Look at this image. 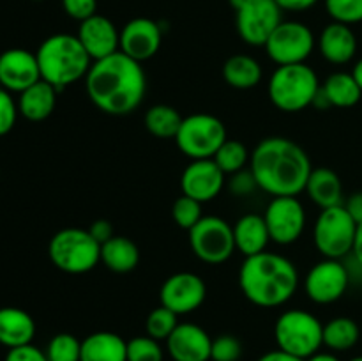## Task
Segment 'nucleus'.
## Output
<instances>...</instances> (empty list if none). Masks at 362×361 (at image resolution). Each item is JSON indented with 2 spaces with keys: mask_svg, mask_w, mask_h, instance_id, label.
Segmentation results:
<instances>
[{
  "mask_svg": "<svg viewBox=\"0 0 362 361\" xmlns=\"http://www.w3.org/2000/svg\"><path fill=\"white\" fill-rule=\"evenodd\" d=\"M274 340L279 350L308 360L324 345V324L311 311L286 310L276 321Z\"/></svg>",
  "mask_w": 362,
  "mask_h": 361,
  "instance_id": "obj_7",
  "label": "nucleus"
},
{
  "mask_svg": "<svg viewBox=\"0 0 362 361\" xmlns=\"http://www.w3.org/2000/svg\"><path fill=\"white\" fill-rule=\"evenodd\" d=\"M352 282L350 269L338 258H324L308 271L304 292L317 304H332L345 296Z\"/></svg>",
  "mask_w": 362,
  "mask_h": 361,
  "instance_id": "obj_12",
  "label": "nucleus"
},
{
  "mask_svg": "<svg viewBox=\"0 0 362 361\" xmlns=\"http://www.w3.org/2000/svg\"><path fill=\"white\" fill-rule=\"evenodd\" d=\"M232 227L235 248L244 257H251V255L262 253V251L267 250V244L271 243V236H269L264 214H255V212L244 214Z\"/></svg>",
  "mask_w": 362,
  "mask_h": 361,
  "instance_id": "obj_22",
  "label": "nucleus"
},
{
  "mask_svg": "<svg viewBox=\"0 0 362 361\" xmlns=\"http://www.w3.org/2000/svg\"><path fill=\"white\" fill-rule=\"evenodd\" d=\"M352 76L356 78L357 85H359L361 91H362V59H361V60H357L356 66H354V69H352Z\"/></svg>",
  "mask_w": 362,
  "mask_h": 361,
  "instance_id": "obj_49",
  "label": "nucleus"
},
{
  "mask_svg": "<svg viewBox=\"0 0 362 361\" xmlns=\"http://www.w3.org/2000/svg\"><path fill=\"white\" fill-rule=\"evenodd\" d=\"M350 361H362V356H356V357H352V360Z\"/></svg>",
  "mask_w": 362,
  "mask_h": 361,
  "instance_id": "obj_51",
  "label": "nucleus"
},
{
  "mask_svg": "<svg viewBox=\"0 0 362 361\" xmlns=\"http://www.w3.org/2000/svg\"><path fill=\"white\" fill-rule=\"evenodd\" d=\"M357 222L345 205L322 209L313 225V243L324 258H341L352 253L356 241Z\"/></svg>",
  "mask_w": 362,
  "mask_h": 361,
  "instance_id": "obj_9",
  "label": "nucleus"
},
{
  "mask_svg": "<svg viewBox=\"0 0 362 361\" xmlns=\"http://www.w3.org/2000/svg\"><path fill=\"white\" fill-rule=\"evenodd\" d=\"M207 297V285L197 273L180 271L168 276L159 290V301L177 315L197 311Z\"/></svg>",
  "mask_w": 362,
  "mask_h": 361,
  "instance_id": "obj_15",
  "label": "nucleus"
},
{
  "mask_svg": "<svg viewBox=\"0 0 362 361\" xmlns=\"http://www.w3.org/2000/svg\"><path fill=\"white\" fill-rule=\"evenodd\" d=\"M352 257L354 260H356V264L362 269V222L357 223V232H356V241H354Z\"/></svg>",
  "mask_w": 362,
  "mask_h": 361,
  "instance_id": "obj_47",
  "label": "nucleus"
},
{
  "mask_svg": "<svg viewBox=\"0 0 362 361\" xmlns=\"http://www.w3.org/2000/svg\"><path fill=\"white\" fill-rule=\"evenodd\" d=\"M299 271L290 258L267 250L244 258L239 271L244 297L260 308L288 303L299 289Z\"/></svg>",
  "mask_w": 362,
  "mask_h": 361,
  "instance_id": "obj_3",
  "label": "nucleus"
},
{
  "mask_svg": "<svg viewBox=\"0 0 362 361\" xmlns=\"http://www.w3.org/2000/svg\"><path fill=\"white\" fill-rule=\"evenodd\" d=\"M250 170L271 197H297L313 170L308 152L286 137H267L251 152Z\"/></svg>",
  "mask_w": 362,
  "mask_h": 361,
  "instance_id": "obj_2",
  "label": "nucleus"
},
{
  "mask_svg": "<svg viewBox=\"0 0 362 361\" xmlns=\"http://www.w3.org/2000/svg\"><path fill=\"white\" fill-rule=\"evenodd\" d=\"M52 264L67 275H83L101 262V244L90 232L78 227H67L53 234L48 244Z\"/></svg>",
  "mask_w": 362,
  "mask_h": 361,
  "instance_id": "obj_6",
  "label": "nucleus"
},
{
  "mask_svg": "<svg viewBox=\"0 0 362 361\" xmlns=\"http://www.w3.org/2000/svg\"><path fill=\"white\" fill-rule=\"evenodd\" d=\"M189 246L194 257L205 264L218 265L233 255V227L219 216H204L189 230Z\"/></svg>",
  "mask_w": 362,
  "mask_h": 361,
  "instance_id": "obj_10",
  "label": "nucleus"
},
{
  "mask_svg": "<svg viewBox=\"0 0 362 361\" xmlns=\"http://www.w3.org/2000/svg\"><path fill=\"white\" fill-rule=\"evenodd\" d=\"M281 13L274 0H247L235 11V27L240 39L250 46H265L283 21Z\"/></svg>",
  "mask_w": 362,
  "mask_h": 361,
  "instance_id": "obj_14",
  "label": "nucleus"
},
{
  "mask_svg": "<svg viewBox=\"0 0 362 361\" xmlns=\"http://www.w3.org/2000/svg\"><path fill=\"white\" fill-rule=\"evenodd\" d=\"M179 151L189 159H212L218 149L228 140L226 126L211 113H191L184 117L175 134Z\"/></svg>",
  "mask_w": 362,
  "mask_h": 361,
  "instance_id": "obj_8",
  "label": "nucleus"
},
{
  "mask_svg": "<svg viewBox=\"0 0 362 361\" xmlns=\"http://www.w3.org/2000/svg\"><path fill=\"white\" fill-rule=\"evenodd\" d=\"M163 357L161 343L148 335L134 336L127 342V361H163Z\"/></svg>",
  "mask_w": 362,
  "mask_h": 361,
  "instance_id": "obj_36",
  "label": "nucleus"
},
{
  "mask_svg": "<svg viewBox=\"0 0 362 361\" xmlns=\"http://www.w3.org/2000/svg\"><path fill=\"white\" fill-rule=\"evenodd\" d=\"M87 230L99 244L106 243V241L112 239V237L115 236V234H113V225L108 219H95V222H92V225L88 227Z\"/></svg>",
  "mask_w": 362,
  "mask_h": 361,
  "instance_id": "obj_43",
  "label": "nucleus"
},
{
  "mask_svg": "<svg viewBox=\"0 0 362 361\" xmlns=\"http://www.w3.org/2000/svg\"><path fill=\"white\" fill-rule=\"evenodd\" d=\"M172 218L177 223L179 229H184L189 232L202 218V204L194 198L187 197V195H180L172 205Z\"/></svg>",
  "mask_w": 362,
  "mask_h": 361,
  "instance_id": "obj_35",
  "label": "nucleus"
},
{
  "mask_svg": "<svg viewBox=\"0 0 362 361\" xmlns=\"http://www.w3.org/2000/svg\"><path fill=\"white\" fill-rule=\"evenodd\" d=\"M6 361H48V357H46L45 350L28 343V345L14 347V349L7 350Z\"/></svg>",
  "mask_w": 362,
  "mask_h": 361,
  "instance_id": "obj_42",
  "label": "nucleus"
},
{
  "mask_svg": "<svg viewBox=\"0 0 362 361\" xmlns=\"http://www.w3.org/2000/svg\"><path fill=\"white\" fill-rule=\"evenodd\" d=\"M212 159H214L216 165L221 168V172L225 173V176H233V173L246 168V165L251 159V154L243 142L230 140L228 138V140L218 149V152H216Z\"/></svg>",
  "mask_w": 362,
  "mask_h": 361,
  "instance_id": "obj_32",
  "label": "nucleus"
},
{
  "mask_svg": "<svg viewBox=\"0 0 362 361\" xmlns=\"http://www.w3.org/2000/svg\"><path fill=\"white\" fill-rule=\"evenodd\" d=\"M257 190H260V188H258V183L251 170H240V172L230 176L228 191L233 197H250Z\"/></svg>",
  "mask_w": 362,
  "mask_h": 361,
  "instance_id": "obj_40",
  "label": "nucleus"
},
{
  "mask_svg": "<svg viewBox=\"0 0 362 361\" xmlns=\"http://www.w3.org/2000/svg\"><path fill=\"white\" fill-rule=\"evenodd\" d=\"M269 59L278 66L304 64L317 48V38L300 21H281L265 42Z\"/></svg>",
  "mask_w": 362,
  "mask_h": 361,
  "instance_id": "obj_11",
  "label": "nucleus"
},
{
  "mask_svg": "<svg viewBox=\"0 0 362 361\" xmlns=\"http://www.w3.org/2000/svg\"><path fill=\"white\" fill-rule=\"evenodd\" d=\"M88 99L108 115H127L141 105L147 92V76L140 62L115 52L94 60L85 76Z\"/></svg>",
  "mask_w": 362,
  "mask_h": 361,
  "instance_id": "obj_1",
  "label": "nucleus"
},
{
  "mask_svg": "<svg viewBox=\"0 0 362 361\" xmlns=\"http://www.w3.org/2000/svg\"><path fill=\"white\" fill-rule=\"evenodd\" d=\"M45 353L48 361H80L81 340L71 333H59L49 340Z\"/></svg>",
  "mask_w": 362,
  "mask_h": 361,
  "instance_id": "obj_34",
  "label": "nucleus"
},
{
  "mask_svg": "<svg viewBox=\"0 0 362 361\" xmlns=\"http://www.w3.org/2000/svg\"><path fill=\"white\" fill-rule=\"evenodd\" d=\"M161 27L151 18H133L120 30V52L140 64L152 59L161 48Z\"/></svg>",
  "mask_w": 362,
  "mask_h": 361,
  "instance_id": "obj_17",
  "label": "nucleus"
},
{
  "mask_svg": "<svg viewBox=\"0 0 362 361\" xmlns=\"http://www.w3.org/2000/svg\"><path fill=\"white\" fill-rule=\"evenodd\" d=\"M41 80L35 53L23 48H11L0 53V87L9 92H23Z\"/></svg>",
  "mask_w": 362,
  "mask_h": 361,
  "instance_id": "obj_18",
  "label": "nucleus"
},
{
  "mask_svg": "<svg viewBox=\"0 0 362 361\" xmlns=\"http://www.w3.org/2000/svg\"><path fill=\"white\" fill-rule=\"evenodd\" d=\"M258 361H306V360H300V357L292 356V354L285 353V350H271V353H265L264 356L258 357Z\"/></svg>",
  "mask_w": 362,
  "mask_h": 361,
  "instance_id": "obj_46",
  "label": "nucleus"
},
{
  "mask_svg": "<svg viewBox=\"0 0 362 361\" xmlns=\"http://www.w3.org/2000/svg\"><path fill=\"white\" fill-rule=\"evenodd\" d=\"M57 94L59 91L48 81H35L34 85L20 92V98H18L20 115L32 122H41V120L48 119L57 106Z\"/></svg>",
  "mask_w": 362,
  "mask_h": 361,
  "instance_id": "obj_24",
  "label": "nucleus"
},
{
  "mask_svg": "<svg viewBox=\"0 0 362 361\" xmlns=\"http://www.w3.org/2000/svg\"><path fill=\"white\" fill-rule=\"evenodd\" d=\"M80 361H127V342L112 331H95L81 340Z\"/></svg>",
  "mask_w": 362,
  "mask_h": 361,
  "instance_id": "obj_26",
  "label": "nucleus"
},
{
  "mask_svg": "<svg viewBox=\"0 0 362 361\" xmlns=\"http://www.w3.org/2000/svg\"><path fill=\"white\" fill-rule=\"evenodd\" d=\"M62 7L69 18L83 21L98 14V0H62Z\"/></svg>",
  "mask_w": 362,
  "mask_h": 361,
  "instance_id": "obj_41",
  "label": "nucleus"
},
{
  "mask_svg": "<svg viewBox=\"0 0 362 361\" xmlns=\"http://www.w3.org/2000/svg\"><path fill=\"white\" fill-rule=\"evenodd\" d=\"M225 188V173L214 159H191L180 176L182 195L194 198L200 204L211 202Z\"/></svg>",
  "mask_w": 362,
  "mask_h": 361,
  "instance_id": "obj_16",
  "label": "nucleus"
},
{
  "mask_svg": "<svg viewBox=\"0 0 362 361\" xmlns=\"http://www.w3.org/2000/svg\"><path fill=\"white\" fill-rule=\"evenodd\" d=\"M264 219L272 243L288 246L299 241L306 229V209L297 197H272Z\"/></svg>",
  "mask_w": 362,
  "mask_h": 361,
  "instance_id": "obj_13",
  "label": "nucleus"
},
{
  "mask_svg": "<svg viewBox=\"0 0 362 361\" xmlns=\"http://www.w3.org/2000/svg\"><path fill=\"white\" fill-rule=\"evenodd\" d=\"M246 2H247V0H230V6L233 7V11H237L239 7H243Z\"/></svg>",
  "mask_w": 362,
  "mask_h": 361,
  "instance_id": "obj_50",
  "label": "nucleus"
},
{
  "mask_svg": "<svg viewBox=\"0 0 362 361\" xmlns=\"http://www.w3.org/2000/svg\"><path fill=\"white\" fill-rule=\"evenodd\" d=\"M35 336V322L30 314L16 306L0 308V343L7 349L28 345Z\"/></svg>",
  "mask_w": 362,
  "mask_h": 361,
  "instance_id": "obj_23",
  "label": "nucleus"
},
{
  "mask_svg": "<svg viewBox=\"0 0 362 361\" xmlns=\"http://www.w3.org/2000/svg\"><path fill=\"white\" fill-rule=\"evenodd\" d=\"M325 9L338 23L356 25L362 21V0H325Z\"/></svg>",
  "mask_w": 362,
  "mask_h": 361,
  "instance_id": "obj_37",
  "label": "nucleus"
},
{
  "mask_svg": "<svg viewBox=\"0 0 362 361\" xmlns=\"http://www.w3.org/2000/svg\"><path fill=\"white\" fill-rule=\"evenodd\" d=\"M76 35L92 62L113 55L120 50V30H117L115 23L103 14H94L80 21Z\"/></svg>",
  "mask_w": 362,
  "mask_h": 361,
  "instance_id": "obj_19",
  "label": "nucleus"
},
{
  "mask_svg": "<svg viewBox=\"0 0 362 361\" xmlns=\"http://www.w3.org/2000/svg\"><path fill=\"white\" fill-rule=\"evenodd\" d=\"M184 117L170 105H154L145 113V127L156 138H175Z\"/></svg>",
  "mask_w": 362,
  "mask_h": 361,
  "instance_id": "obj_31",
  "label": "nucleus"
},
{
  "mask_svg": "<svg viewBox=\"0 0 362 361\" xmlns=\"http://www.w3.org/2000/svg\"><path fill=\"white\" fill-rule=\"evenodd\" d=\"M243 357V343L233 335H219L212 340V361H239Z\"/></svg>",
  "mask_w": 362,
  "mask_h": 361,
  "instance_id": "obj_38",
  "label": "nucleus"
},
{
  "mask_svg": "<svg viewBox=\"0 0 362 361\" xmlns=\"http://www.w3.org/2000/svg\"><path fill=\"white\" fill-rule=\"evenodd\" d=\"M179 315L173 314L172 310H168V308H165L161 304V306L154 308V310L151 311V314L147 315V321H145V331H147V335L151 336V338L158 340V342H161V340H168V336L172 335L173 331H175V328L179 326Z\"/></svg>",
  "mask_w": 362,
  "mask_h": 361,
  "instance_id": "obj_33",
  "label": "nucleus"
},
{
  "mask_svg": "<svg viewBox=\"0 0 362 361\" xmlns=\"http://www.w3.org/2000/svg\"><path fill=\"white\" fill-rule=\"evenodd\" d=\"M306 361H341V360L332 353H320V350H318V353H315L313 356L308 357Z\"/></svg>",
  "mask_w": 362,
  "mask_h": 361,
  "instance_id": "obj_48",
  "label": "nucleus"
},
{
  "mask_svg": "<svg viewBox=\"0 0 362 361\" xmlns=\"http://www.w3.org/2000/svg\"><path fill=\"white\" fill-rule=\"evenodd\" d=\"M343 205H345L346 211L350 212V216H352L357 223L362 222V191H356V193L350 195Z\"/></svg>",
  "mask_w": 362,
  "mask_h": 361,
  "instance_id": "obj_45",
  "label": "nucleus"
},
{
  "mask_svg": "<svg viewBox=\"0 0 362 361\" xmlns=\"http://www.w3.org/2000/svg\"><path fill=\"white\" fill-rule=\"evenodd\" d=\"M320 87L318 74L304 62L276 67L269 78L267 92L276 108L285 113H297L313 106Z\"/></svg>",
  "mask_w": 362,
  "mask_h": 361,
  "instance_id": "obj_5",
  "label": "nucleus"
},
{
  "mask_svg": "<svg viewBox=\"0 0 362 361\" xmlns=\"http://www.w3.org/2000/svg\"><path fill=\"white\" fill-rule=\"evenodd\" d=\"M361 338V328L354 319L334 317L324 324V345L334 353L354 349Z\"/></svg>",
  "mask_w": 362,
  "mask_h": 361,
  "instance_id": "obj_30",
  "label": "nucleus"
},
{
  "mask_svg": "<svg viewBox=\"0 0 362 361\" xmlns=\"http://www.w3.org/2000/svg\"><path fill=\"white\" fill-rule=\"evenodd\" d=\"M41 71V80L48 81L57 91L85 80L92 59L85 52L78 35L53 34L41 42L35 52Z\"/></svg>",
  "mask_w": 362,
  "mask_h": 361,
  "instance_id": "obj_4",
  "label": "nucleus"
},
{
  "mask_svg": "<svg viewBox=\"0 0 362 361\" xmlns=\"http://www.w3.org/2000/svg\"><path fill=\"white\" fill-rule=\"evenodd\" d=\"M304 191L320 209L343 204V183L338 173L329 166H317L311 170Z\"/></svg>",
  "mask_w": 362,
  "mask_h": 361,
  "instance_id": "obj_25",
  "label": "nucleus"
},
{
  "mask_svg": "<svg viewBox=\"0 0 362 361\" xmlns=\"http://www.w3.org/2000/svg\"><path fill=\"white\" fill-rule=\"evenodd\" d=\"M223 80L230 85V87L237 88V91H247V88L257 87L262 81L264 71H262L260 62L257 59L244 53H237V55L228 57L223 64Z\"/></svg>",
  "mask_w": 362,
  "mask_h": 361,
  "instance_id": "obj_28",
  "label": "nucleus"
},
{
  "mask_svg": "<svg viewBox=\"0 0 362 361\" xmlns=\"http://www.w3.org/2000/svg\"><path fill=\"white\" fill-rule=\"evenodd\" d=\"M18 101H14V98L11 96L9 91L0 87V137L9 133L14 127L18 119Z\"/></svg>",
  "mask_w": 362,
  "mask_h": 361,
  "instance_id": "obj_39",
  "label": "nucleus"
},
{
  "mask_svg": "<svg viewBox=\"0 0 362 361\" xmlns=\"http://www.w3.org/2000/svg\"><path fill=\"white\" fill-rule=\"evenodd\" d=\"M281 11H292V13H303L311 9L318 0H274Z\"/></svg>",
  "mask_w": 362,
  "mask_h": 361,
  "instance_id": "obj_44",
  "label": "nucleus"
},
{
  "mask_svg": "<svg viewBox=\"0 0 362 361\" xmlns=\"http://www.w3.org/2000/svg\"><path fill=\"white\" fill-rule=\"evenodd\" d=\"M101 262L113 273H131L140 262V248L126 236H113L101 244Z\"/></svg>",
  "mask_w": 362,
  "mask_h": 361,
  "instance_id": "obj_27",
  "label": "nucleus"
},
{
  "mask_svg": "<svg viewBox=\"0 0 362 361\" xmlns=\"http://www.w3.org/2000/svg\"><path fill=\"white\" fill-rule=\"evenodd\" d=\"M322 92L327 98L331 108H352L361 101L362 91L352 73L338 71L325 78Z\"/></svg>",
  "mask_w": 362,
  "mask_h": 361,
  "instance_id": "obj_29",
  "label": "nucleus"
},
{
  "mask_svg": "<svg viewBox=\"0 0 362 361\" xmlns=\"http://www.w3.org/2000/svg\"><path fill=\"white\" fill-rule=\"evenodd\" d=\"M317 46L320 55L334 66L349 64L357 53V35L350 25L332 21L317 39Z\"/></svg>",
  "mask_w": 362,
  "mask_h": 361,
  "instance_id": "obj_21",
  "label": "nucleus"
},
{
  "mask_svg": "<svg viewBox=\"0 0 362 361\" xmlns=\"http://www.w3.org/2000/svg\"><path fill=\"white\" fill-rule=\"evenodd\" d=\"M166 349L173 361H209L212 338L202 326L182 322L166 340Z\"/></svg>",
  "mask_w": 362,
  "mask_h": 361,
  "instance_id": "obj_20",
  "label": "nucleus"
}]
</instances>
